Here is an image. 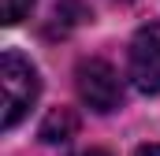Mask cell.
Segmentation results:
<instances>
[{"instance_id":"6da1fadb","label":"cell","mask_w":160,"mask_h":156,"mask_svg":"<svg viewBox=\"0 0 160 156\" xmlns=\"http://www.w3.org/2000/svg\"><path fill=\"white\" fill-rule=\"evenodd\" d=\"M38 71L30 67V60H22L19 52H4L0 60V93H4V130H11L19 119L30 112V104L38 100Z\"/></svg>"},{"instance_id":"7a4b0ae2","label":"cell","mask_w":160,"mask_h":156,"mask_svg":"<svg viewBox=\"0 0 160 156\" xmlns=\"http://www.w3.org/2000/svg\"><path fill=\"white\" fill-rule=\"evenodd\" d=\"M75 89H78L82 104H89L93 112H116L123 100V82L116 67L104 60H82L75 71Z\"/></svg>"},{"instance_id":"3957f363","label":"cell","mask_w":160,"mask_h":156,"mask_svg":"<svg viewBox=\"0 0 160 156\" xmlns=\"http://www.w3.org/2000/svg\"><path fill=\"white\" fill-rule=\"evenodd\" d=\"M130 78L142 93H160V22L142 26L130 41Z\"/></svg>"},{"instance_id":"277c9868","label":"cell","mask_w":160,"mask_h":156,"mask_svg":"<svg viewBox=\"0 0 160 156\" xmlns=\"http://www.w3.org/2000/svg\"><path fill=\"white\" fill-rule=\"evenodd\" d=\"M75 130H78V115L71 108H52L41 123V141L45 145H67L75 138Z\"/></svg>"},{"instance_id":"5b68a950","label":"cell","mask_w":160,"mask_h":156,"mask_svg":"<svg viewBox=\"0 0 160 156\" xmlns=\"http://www.w3.org/2000/svg\"><path fill=\"white\" fill-rule=\"evenodd\" d=\"M0 7H4V22H8V26H15V22H22V19L30 15L34 0H0Z\"/></svg>"},{"instance_id":"8992f818","label":"cell","mask_w":160,"mask_h":156,"mask_svg":"<svg viewBox=\"0 0 160 156\" xmlns=\"http://www.w3.org/2000/svg\"><path fill=\"white\" fill-rule=\"evenodd\" d=\"M134 156H160V145H145V149H138Z\"/></svg>"},{"instance_id":"52a82bcc","label":"cell","mask_w":160,"mask_h":156,"mask_svg":"<svg viewBox=\"0 0 160 156\" xmlns=\"http://www.w3.org/2000/svg\"><path fill=\"white\" fill-rule=\"evenodd\" d=\"M86 156H108V153H101V149H89V153H86Z\"/></svg>"}]
</instances>
